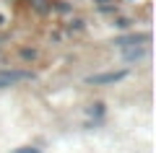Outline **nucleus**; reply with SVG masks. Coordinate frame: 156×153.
I'll list each match as a JSON object with an SVG mask.
<instances>
[{"label":"nucleus","mask_w":156,"mask_h":153,"mask_svg":"<svg viewBox=\"0 0 156 153\" xmlns=\"http://www.w3.org/2000/svg\"><path fill=\"white\" fill-rule=\"evenodd\" d=\"M31 73L29 70H0V88H8V86H16L21 81H31Z\"/></svg>","instance_id":"nucleus-1"},{"label":"nucleus","mask_w":156,"mask_h":153,"mask_svg":"<svg viewBox=\"0 0 156 153\" xmlns=\"http://www.w3.org/2000/svg\"><path fill=\"white\" fill-rule=\"evenodd\" d=\"M138 42H148V34H130V37L117 39V44H120V47H128V44H138Z\"/></svg>","instance_id":"nucleus-3"},{"label":"nucleus","mask_w":156,"mask_h":153,"mask_svg":"<svg viewBox=\"0 0 156 153\" xmlns=\"http://www.w3.org/2000/svg\"><path fill=\"white\" fill-rule=\"evenodd\" d=\"M140 55H143V49H133V52L125 55V60H135V57H140Z\"/></svg>","instance_id":"nucleus-5"},{"label":"nucleus","mask_w":156,"mask_h":153,"mask_svg":"<svg viewBox=\"0 0 156 153\" xmlns=\"http://www.w3.org/2000/svg\"><path fill=\"white\" fill-rule=\"evenodd\" d=\"M13 153H39V148H18V151H13Z\"/></svg>","instance_id":"nucleus-6"},{"label":"nucleus","mask_w":156,"mask_h":153,"mask_svg":"<svg viewBox=\"0 0 156 153\" xmlns=\"http://www.w3.org/2000/svg\"><path fill=\"white\" fill-rule=\"evenodd\" d=\"M125 75H128V70H115V73H101V75H89L86 81L94 83V86H101V83H117Z\"/></svg>","instance_id":"nucleus-2"},{"label":"nucleus","mask_w":156,"mask_h":153,"mask_svg":"<svg viewBox=\"0 0 156 153\" xmlns=\"http://www.w3.org/2000/svg\"><path fill=\"white\" fill-rule=\"evenodd\" d=\"M0 23H3V16H0Z\"/></svg>","instance_id":"nucleus-7"},{"label":"nucleus","mask_w":156,"mask_h":153,"mask_svg":"<svg viewBox=\"0 0 156 153\" xmlns=\"http://www.w3.org/2000/svg\"><path fill=\"white\" fill-rule=\"evenodd\" d=\"M104 114V104H91L89 106V117H101Z\"/></svg>","instance_id":"nucleus-4"}]
</instances>
